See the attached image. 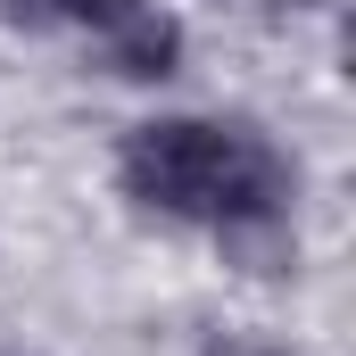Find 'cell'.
Listing matches in <instances>:
<instances>
[{"label":"cell","mask_w":356,"mask_h":356,"mask_svg":"<svg viewBox=\"0 0 356 356\" xmlns=\"http://www.w3.org/2000/svg\"><path fill=\"white\" fill-rule=\"evenodd\" d=\"M124 191L158 216H191V224H241V216H273L290 199V166L273 158L266 133L249 124H199V116H166L141 124L116 158Z\"/></svg>","instance_id":"6da1fadb"},{"label":"cell","mask_w":356,"mask_h":356,"mask_svg":"<svg viewBox=\"0 0 356 356\" xmlns=\"http://www.w3.org/2000/svg\"><path fill=\"white\" fill-rule=\"evenodd\" d=\"M108 67L124 75V83H158V75H175L182 67V25L175 17H124L116 25V42H108Z\"/></svg>","instance_id":"7a4b0ae2"},{"label":"cell","mask_w":356,"mask_h":356,"mask_svg":"<svg viewBox=\"0 0 356 356\" xmlns=\"http://www.w3.org/2000/svg\"><path fill=\"white\" fill-rule=\"evenodd\" d=\"M216 241H224V257H232L241 273H290V266H298L290 207H273V216H241V224H216Z\"/></svg>","instance_id":"3957f363"},{"label":"cell","mask_w":356,"mask_h":356,"mask_svg":"<svg viewBox=\"0 0 356 356\" xmlns=\"http://www.w3.org/2000/svg\"><path fill=\"white\" fill-rule=\"evenodd\" d=\"M58 17H75V25H99V33H116L124 17H141V0H50Z\"/></svg>","instance_id":"277c9868"},{"label":"cell","mask_w":356,"mask_h":356,"mask_svg":"<svg viewBox=\"0 0 356 356\" xmlns=\"http://www.w3.org/2000/svg\"><path fill=\"white\" fill-rule=\"evenodd\" d=\"M0 17H8V25H25V33H42L58 8H50V0H0Z\"/></svg>","instance_id":"5b68a950"},{"label":"cell","mask_w":356,"mask_h":356,"mask_svg":"<svg viewBox=\"0 0 356 356\" xmlns=\"http://www.w3.org/2000/svg\"><path fill=\"white\" fill-rule=\"evenodd\" d=\"M207 356H282V348H266V340H216Z\"/></svg>","instance_id":"8992f818"}]
</instances>
